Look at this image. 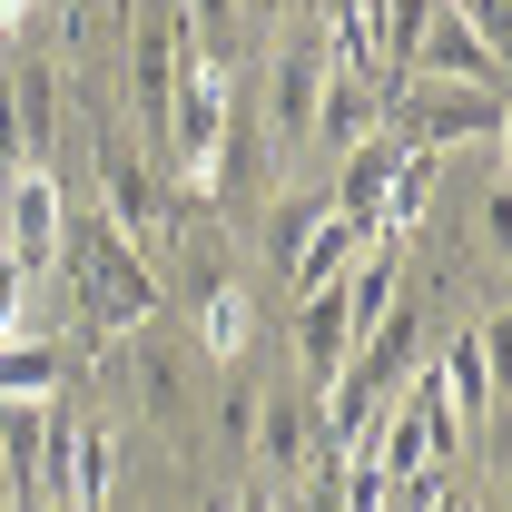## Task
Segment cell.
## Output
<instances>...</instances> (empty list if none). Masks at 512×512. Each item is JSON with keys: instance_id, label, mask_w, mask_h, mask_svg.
<instances>
[{"instance_id": "obj_1", "label": "cell", "mask_w": 512, "mask_h": 512, "mask_svg": "<svg viewBox=\"0 0 512 512\" xmlns=\"http://www.w3.org/2000/svg\"><path fill=\"white\" fill-rule=\"evenodd\" d=\"M60 266H69V296H79V316L99 325V335H138V325L168 316V286H158V266L138 237H119L99 207L60 227Z\"/></svg>"}, {"instance_id": "obj_2", "label": "cell", "mask_w": 512, "mask_h": 512, "mask_svg": "<svg viewBox=\"0 0 512 512\" xmlns=\"http://www.w3.org/2000/svg\"><path fill=\"white\" fill-rule=\"evenodd\" d=\"M384 138L404 158H444L463 138H503V89H463V79H404L384 89Z\"/></svg>"}, {"instance_id": "obj_3", "label": "cell", "mask_w": 512, "mask_h": 512, "mask_svg": "<svg viewBox=\"0 0 512 512\" xmlns=\"http://www.w3.org/2000/svg\"><path fill=\"white\" fill-rule=\"evenodd\" d=\"M325 79H335V50H325V20H296L286 40H276V60H266V119L256 138L276 148V158H306V138H316V99Z\"/></svg>"}, {"instance_id": "obj_4", "label": "cell", "mask_w": 512, "mask_h": 512, "mask_svg": "<svg viewBox=\"0 0 512 512\" xmlns=\"http://www.w3.org/2000/svg\"><path fill=\"white\" fill-rule=\"evenodd\" d=\"M227 69L217 60H188L178 69V99H168V178L207 197V168H217V138H227Z\"/></svg>"}, {"instance_id": "obj_5", "label": "cell", "mask_w": 512, "mask_h": 512, "mask_svg": "<svg viewBox=\"0 0 512 512\" xmlns=\"http://www.w3.org/2000/svg\"><path fill=\"white\" fill-rule=\"evenodd\" d=\"M247 453L276 473V483H306V473H316V453H335V444H325L316 394H306V384H276V394H256V434H247Z\"/></svg>"}, {"instance_id": "obj_6", "label": "cell", "mask_w": 512, "mask_h": 512, "mask_svg": "<svg viewBox=\"0 0 512 512\" xmlns=\"http://www.w3.org/2000/svg\"><path fill=\"white\" fill-rule=\"evenodd\" d=\"M99 217L138 247H158V227H168V178L148 168L138 138H99Z\"/></svg>"}, {"instance_id": "obj_7", "label": "cell", "mask_w": 512, "mask_h": 512, "mask_svg": "<svg viewBox=\"0 0 512 512\" xmlns=\"http://www.w3.org/2000/svg\"><path fill=\"white\" fill-rule=\"evenodd\" d=\"M50 148H60V69L20 60L0 89V168H50Z\"/></svg>"}, {"instance_id": "obj_8", "label": "cell", "mask_w": 512, "mask_h": 512, "mask_svg": "<svg viewBox=\"0 0 512 512\" xmlns=\"http://www.w3.org/2000/svg\"><path fill=\"white\" fill-rule=\"evenodd\" d=\"M404 79H463V89H503V50L453 10V0H434L424 10V30H414V60H404Z\"/></svg>"}, {"instance_id": "obj_9", "label": "cell", "mask_w": 512, "mask_h": 512, "mask_svg": "<svg viewBox=\"0 0 512 512\" xmlns=\"http://www.w3.org/2000/svg\"><path fill=\"white\" fill-rule=\"evenodd\" d=\"M60 227H69V197H60L50 168H0V237H10V266L60 256Z\"/></svg>"}, {"instance_id": "obj_10", "label": "cell", "mask_w": 512, "mask_h": 512, "mask_svg": "<svg viewBox=\"0 0 512 512\" xmlns=\"http://www.w3.org/2000/svg\"><path fill=\"white\" fill-rule=\"evenodd\" d=\"M503 316H483V325H463L453 335V355H444V404H453V424H483L493 404H503Z\"/></svg>"}, {"instance_id": "obj_11", "label": "cell", "mask_w": 512, "mask_h": 512, "mask_svg": "<svg viewBox=\"0 0 512 512\" xmlns=\"http://www.w3.org/2000/svg\"><path fill=\"white\" fill-rule=\"evenodd\" d=\"M365 138H384V79L375 69H335L325 99H316V138H306V148L345 158V148H365Z\"/></svg>"}, {"instance_id": "obj_12", "label": "cell", "mask_w": 512, "mask_h": 512, "mask_svg": "<svg viewBox=\"0 0 512 512\" xmlns=\"http://www.w3.org/2000/svg\"><path fill=\"white\" fill-rule=\"evenodd\" d=\"M394 178H404V148H394V138H365V148H345V178L325 188V207L365 217V227L384 237V197H394Z\"/></svg>"}, {"instance_id": "obj_13", "label": "cell", "mask_w": 512, "mask_h": 512, "mask_svg": "<svg viewBox=\"0 0 512 512\" xmlns=\"http://www.w3.org/2000/svg\"><path fill=\"white\" fill-rule=\"evenodd\" d=\"M365 247H375V227H365V217H345V207H325L316 227H306V247L286 256V276H296V296H306V286H335V276H345V266H355Z\"/></svg>"}, {"instance_id": "obj_14", "label": "cell", "mask_w": 512, "mask_h": 512, "mask_svg": "<svg viewBox=\"0 0 512 512\" xmlns=\"http://www.w3.org/2000/svg\"><path fill=\"white\" fill-rule=\"evenodd\" d=\"M69 345L60 335H0V394H60Z\"/></svg>"}, {"instance_id": "obj_15", "label": "cell", "mask_w": 512, "mask_h": 512, "mask_svg": "<svg viewBox=\"0 0 512 512\" xmlns=\"http://www.w3.org/2000/svg\"><path fill=\"white\" fill-rule=\"evenodd\" d=\"M197 316V335H207V355H217V365H247V286H237V276H227V286H217V296H197L188 306Z\"/></svg>"}, {"instance_id": "obj_16", "label": "cell", "mask_w": 512, "mask_h": 512, "mask_svg": "<svg viewBox=\"0 0 512 512\" xmlns=\"http://www.w3.org/2000/svg\"><path fill=\"white\" fill-rule=\"evenodd\" d=\"M404 414H414V434H424L434 463L463 453V424H453V404H444V375H404Z\"/></svg>"}, {"instance_id": "obj_17", "label": "cell", "mask_w": 512, "mask_h": 512, "mask_svg": "<svg viewBox=\"0 0 512 512\" xmlns=\"http://www.w3.org/2000/svg\"><path fill=\"white\" fill-rule=\"evenodd\" d=\"M325 217V188H296V197H276V217H266V237H256V247L276 256V266H286V256L306 247V227H316Z\"/></svg>"}, {"instance_id": "obj_18", "label": "cell", "mask_w": 512, "mask_h": 512, "mask_svg": "<svg viewBox=\"0 0 512 512\" xmlns=\"http://www.w3.org/2000/svg\"><path fill=\"white\" fill-rule=\"evenodd\" d=\"M217 434L247 453V434H256V384H247V365H227V384H217Z\"/></svg>"}, {"instance_id": "obj_19", "label": "cell", "mask_w": 512, "mask_h": 512, "mask_svg": "<svg viewBox=\"0 0 512 512\" xmlns=\"http://www.w3.org/2000/svg\"><path fill=\"white\" fill-rule=\"evenodd\" d=\"M503 217H512V207H503V178H493V188H483V247H493V256H503Z\"/></svg>"}, {"instance_id": "obj_20", "label": "cell", "mask_w": 512, "mask_h": 512, "mask_svg": "<svg viewBox=\"0 0 512 512\" xmlns=\"http://www.w3.org/2000/svg\"><path fill=\"white\" fill-rule=\"evenodd\" d=\"M237 512H286V493H276V483H247V493H237Z\"/></svg>"}, {"instance_id": "obj_21", "label": "cell", "mask_w": 512, "mask_h": 512, "mask_svg": "<svg viewBox=\"0 0 512 512\" xmlns=\"http://www.w3.org/2000/svg\"><path fill=\"white\" fill-rule=\"evenodd\" d=\"M0 503H10V463H0Z\"/></svg>"}, {"instance_id": "obj_22", "label": "cell", "mask_w": 512, "mask_h": 512, "mask_svg": "<svg viewBox=\"0 0 512 512\" xmlns=\"http://www.w3.org/2000/svg\"><path fill=\"white\" fill-rule=\"evenodd\" d=\"M247 10H286V0H247Z\"/></svg>"}, {"instance_id": "obj_23", "label": "cell", "mask_w": 512, "mask_h": 512, "mask_svg": "<svg viewBox=\"0 0 512 512\" xmlns=\"http://www.w3.org/2000/svg\"><path fill=\"white\" fill-rule=\"evenodd\" d=\"M30 512H60V503H30Z\"/></svg>"}, {"instance_id": "obj_24", "label": "cell", "mask_w": 512, "mask_h": 512, "mask_svg": "<svg viewBox=\"0 0 512 512\" xmlns=\"http://www.w3.org/2000/svg\"><path fill=\"white\" fill-rule=\"evenodd\" d=\"M0 512H30V503H0Z\"/></svg>"}, {"instance_id": "obj_25", "label": "cell", "mask_w": 512, "mask_h": 512, "mask_svg": "<svg viewBox=\"0 0 512 512\" xmlns=\"http://www.w3.org/2000/svg\"><path fill=\"white\" fill-rule=\"evenodd\" d=\"M109 10H128V0H109Z\"/></svg>"}]
</instances>
